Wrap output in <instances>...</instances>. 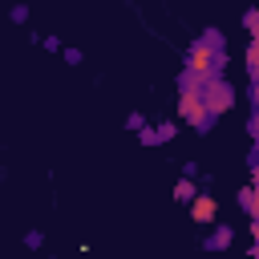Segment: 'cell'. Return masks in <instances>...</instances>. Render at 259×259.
<instances>
[{"label": "cell", "mask_w": 259, "mask_h": 259, "mask_svg": "<svg viewBox=\"0 0 259 259\" xmlns=\"http://www.w3.org/2000/svg\"><path fill=\"white\" fill-rule=\"evenodd\" d=\"M142 125H146L142 113H130V117H125V130H142Z\"/></svg>", "instance_id": "14"}, {"label": "cell", "mask_w": 259, "mask_h": 259, "mask_svg": "<svg viewBox=\"0 0 259 259\" xmlns=\"http://www.w3.org/2000/svg\"><path fill=\"white\" fill-rule=\"evenodd\" d=\"M186 73H194V77H214V73H223L227 69V49L223 45H210V40H190L186 45V65H182Z\"/></svg>", "instance_id": "2"}, {"label": "cell", "mask_w": 259, "mask_h": 259, "mask_svg": "<svg viewBox=\"0 0 259 259\" xmlns=\"http://www.w3.org/2000/svg\"><path fill=\"white\" fill-rule=\"evenodd\" d=\"M24 247H40V231H28L24 235Z\"/></svg>", "instance_id": "17"}, {"label": "cell", "mask_w": 259, "mask_h": 259, "mask_svg": "<svg viewBox=\"0 0 259 259\" xmlns=\"http://www.w3.org/2000/svg\"><path fill=\"white\" fill-rule=\"evenodd\" d=\"M243 28H247L251 36H259V8H247V12H243Z\"/></svg>", "instance_id": "9"}, {"label": "cell", "mask_w": 259, "mask_h": 259, "mask_svg": "<svg viewBox=\"0 0 259 259\" xmlns=\"http://www.w3.org/2000/svg\"><path fill=\"white\" fill-rule=\"evenodd\" d=\"M239 206H243L247 219H259V194H255V186H243L239 190Z\"/></svg>", "instance_id": "6"}, {"label": "cell", "mask_w": 259, "mask_h": 259, "mask_svg": "<svg viewBox=\"0 0 259 259\" xmlns=\"http://www.w3.org/2000/svg\"><path fill=\"white\" fill-rule=\"evenodd\" d=\"M235 85L223 77V73H214V77H202V105H206V113L210 117H223V113H231L235 109Z\"/></svg>", "instance_id": "3"}, {"label": "cell", "mask_w": 259, "mask_h": 259, "mask_svg": "<svg viewBox=\"0 0 259 259\" xmlns=\"http://www.w3.org/2000/svg\"><path fill=\"white\" fill-rule=\"evenodd\" d=\"M65 61L69 65H81V49H65Z\"/></svg>", "instance_id": "15"}, {"label": "cell", "mask_w": 259, "mask_h": 259, "mask_svg": "<svg viewBox=\"0 0 259 259\" xmlns=\"http://www.w3.org/2000/svg\"><path fill=\"white\" fill-rule=\"evenodd\" d=\"M186 206H190V223H194V227H210V223L219 219V202H214V194L194 190V198H190Z\"/></svg>", "instance_id": "4"}, {"label": "cell", "mask_w": 259, "mask_h": 259, "mask_svg": "<svg viewBox=\"0 0 259 259\" xmlns=\"http://www.w3.org/2000/svg\"><path fill=\"white\" fill-rule=\"evenodd\" d=\"M210 227H214V223H210ZM231 243H235V231H231V227H214V231L206 235V251H227Z\"/></svg>", "instance_id": "5"}, {"label": "cell", "mask_w": 259, "mask_h": 259, "mask_svg": "<svg viewBox=\"0 0 259 259\" xmlns=\"http://www.w3.org/2000/svg\"><path fill=\"white\" fill-rule=\"evenodd\" d=\"M154 134H158V146H162V142H170V138L178 134V125H174V121H162V125H154Z\"/></svg>", "instance_id": "10"}, {"label": "cell", "mask_w": 259, "mask_h": 259, "mask_svg": "<svg viewBox=\"0 0 259 259\" xmlns=\"http://www.w3.org/2000/svg\"><path fill=\"white\" fill-rule=\"evenodd\" d=\"M194 190H198V186H194V178H186V174L174 182V198H178V202H190V198H194Z\"/></svg>", "instance_id": "7"}, {"label": "cell", "mask_w": 259, "mask_h": 259, "mask_svg": "<svg viewBox=\"0 0 259 259\" xmlns=\"http://www.w3.org/2000/svg\"><path fill=\"white\" fill-rule=\"evenodd\" d=\"M134 134H138V142H142V146H158V134H154L150 125H142V130H134Z\"/></svg>", "instance_id": "11"}, {"label": "cell", "mask_w": 259, "mask_h": 259, "mask_svg": "<svg viewBox=\"0 0 259 259\" xmlns=\"http://www.w3.org/2000/svg\"><path fill=\"white\" fill-rule=\"evenodd\" d=\"M247 134H251V138H259V117H255V113L247 117Z\"/></svg>", "instance_id": "16"}, {"label": "cell", "mask_w": 259, "mask_h": 259, "mask_svg": "<svg viewBox=\"0 0 259 259\" xmlns=\"http://www.w3.org/2000/svg\"><path fill=\"white\" fill-rule=\"evenodd\" d=\"M243 69H247L251 81L259 77V45H255V36H251V45H247V65H243Z\"/></svg>", "instance_id": "8"}, {"label": "cell", "mask_w": 259, "mask_h": 259, "mask_svg": "<svg viewBox=\"0 0 259 259\" xmlns=\"http://www.w3.org/2000/svg\"><path fill=\"white\" fill-rule=\"evenodd\" d=\"M178 117L186 121V125H194V134H206L210 130V113H206V105H202V77H194V73H178Z\"/></svg>", "instance_id": "1"}, {"label": "cell", "mask_w": 259, "mask_h": 259, "mask_svg": "<svg viewBox=\"0 0 259 259\" xmlns=\"http://www.w3.org/2000/svg\"><path fill=\"white\" fill-rule=\"evenodd\" d=\"M202 40H210V45H223V32H219V28H206V32H202ZM223 49H227V45H223Z\"/></svg>", "instance_id": "13"}, {"label": "cell", "mask_w": 259, "mask_h": 259, "mask_svg": "<svg viewBox=\"0 0 259 259\" xmlns=\"http://www.w3.org/2000/svg\"><path fill=\"white\" fill-rule=\"evenodd\" d=\"M8 16H12V24H24V20H28V4H16Z\"/></svg>", "instance_id": "12"}]
</instances>
